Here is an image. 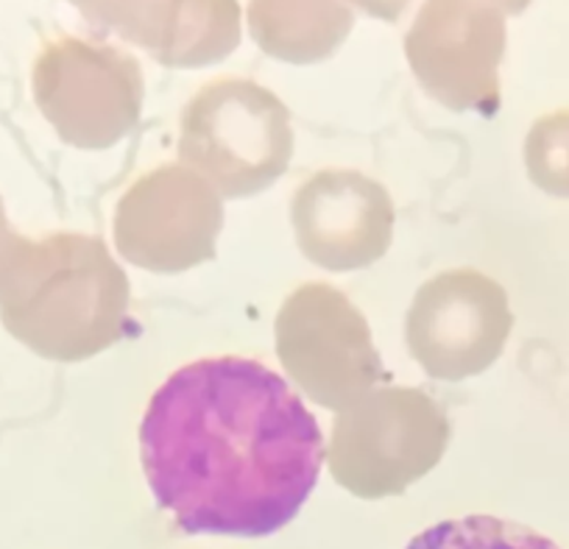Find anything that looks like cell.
<instances>
[{
	"instance_id": "cell-2",
	"label": "cell",
	"mask_w": 569,
	"mask_h": 549,
	"mask_svg": "<svg viewBox=\"0 0 569 549\" xmlns=\"http://www.w3.org/2000/svg\"><path fill=\"white\" fill-rule=\"evenodd\" d=\"M502 18L483 0H427L408 34V59L430 92L463 107L495 92Z\"/></svg>"
},
{
	"instance_id": "cell-5",
	"label": "cell",
	"mask_w": 569,
	"mask_h": 549,
	"mask_svg": "<svg viewBox=\"0 0 569 549\" xmlns=\"http://www.w3.org/2000/svg\"><path fill=\"white\" fill-rule=\"evenodd\" d=\"M240 9L234 0H188L171 42L162 51V62L207 64L221 59L238 46Z\"/></svg>"
},
{
	"instance_id": "cell-1",
	"label": "cell",
	"mask_w": 569,
	"mask_h": 549,
	"mask_svg": "<svg viewBox=\"0 0 569 549\" xmlns=\"http://www.w3.org/2000/svg\"><path fill=\"white\" fill-rule=\"evenodd\" d=\"M140 449L157 505L179 530L262 538L313 493L325 438L268 366L216 357L179 369L151 397Z\"/></svg>"
},
{
	"instance_id": "cell-4",
	"label": "cell",
	"mask_w": 569,
	"mask_h": 549,
	"mask_svg": "<svg viewBox=\"0 0 569 549\" xmlns=\"http://www.w3.org/2000/svg\"><path fill=\"white\" fill-rule=\"evenodd\" d=\"M249 26L257 46L284 62H319L352 29L343 0H251Z\"/></svg>"
},
{
	"instance_id": "cell-8",
	"label": "cell",
	"mask_w": 569,
	"mask_h": 549,
	"mask_svg": "<svg viewBox=\"0 0 569 549\" xmlns=\"http://www.w3.org/2000/svg\"><path fill=\"white\" fill-rule=\"evenodd\" d=\"M343 3H352V7L363 9L366 14L371 18H380V20H397L405 9L413 3V0H343Z\"/></svg>"
},
{
	"instance_id": "cell-9",
	"label": "cell",
	"mask_w": 569,
	"mask_h": 549,
	"mask_svg": "<svg viewBox=\"0 0 569 549\" xmlns=\"http://www.w3.org/2000/svg\"><path fill=\"white\" fill-rule=\"evenodd\" d=\"M20 243H23V240L9 229L7 212H3V201H0V271L7 268V262L12 260V254L18 251Z\"/></svg>"
},
{
	"instance_id": "cell-3",
	"label": "cell",
	"mask_w": 569,
	"mask_h": 549,
	"mask_svg": "<svg viewBox=\"0 0 569 549\" xmlns=\"http://www.w3.org/2000/svg\"><path fill=\"white\" fill-rule=\"evenodd\" d=\"M137 64L112 48L68 40L37 64V101L68 137L84 131L96 112H126L129 101H137Z\"/></svg>"
},
{
	"instance_id": "cell-6",
	"label": "cell",
	"mask_w": 569,
	"mask_h": 549,
	"mask_svg": "<svg viewBox=\"0 0 569 549\" xmlns=\"http://www.w3.org/2000/svg\"><path fill=\"white\" fill-rule=\"evenodd\" d=\"M90 23L162 57L188 0H70Z\"/></svg>"
},
{
	"instance_id": "cell-10",
	"label": "cell",
	"mask_w": 569,
	"mask_h": 549,
	"mask_svg": "<svg viewBox=\"0 0 569 549\" xmlns=\"http://www.w3.org/2000/svg\"><path fill=\"white\" fill-rule=\"evenodd\" d=\"M483 3H489L491 9H497V12H522L525 7H528L530 0H483Z\"/></svg>"
},
{
	"instance_id": "cell-7",
	"label": "cell",
	"mask_w": 569,
	"mask_h": 549,
	"mask_svg": "<svg viewBox=\"0 0 569 549\" xmlns=\"http://www.w3.org/2000/svg\"><path fill=\"white\" fill-rule=\"evenodd\" d=\"M405 549H558L550 538L495 516L450 519L419 532Z\"/></svg>"
}]
</instances>
